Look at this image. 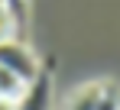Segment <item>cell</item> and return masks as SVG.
I'll list each match as a JSON object with an SVG mask.
<instances>
[{
  "label": "cell",
  "instance_id": "cell-3",
  "mask_svg": "<svg viewBox=\"0 0 120 110\" xmlns=\"http://www.w3.org/2000/svg\"><path fill=\"white\" fill-rule=\"evenodd\" d=\"M98 94H101V84H84L81 91L71 94L65 110H98Z\"/></svg>",
  "mask_w": 120,
  "mask_h": 110
},
{
  "label": "cell",
  "instance_id": "cell-2",
  "mask_svg": "<svg viewBox=\"0 0 120 110\" xmlns=\"http://www.w3.org/2000/svg\"><path fill=\"white\" fill-rule=\"evenodd\" d=\"M16 110H52V68L42 65V71L26 84L23 97L16 100Z\"/></svg>",
  "mask_w": 120,
  "mask_h": 110
},
{
  "label": "cell",
  "instance_id": "cell-7",
  "mask_svg": "<svg viewBox=\"0 0 120 110\" xmlns=\"http://www.w3.org/2000/svg\"><path fill=\"white\" fill-rule=\"evenodd\" d=\"M0 110H16V100H0Z\"/></svg>",
  "mask_w": 120,
  "mask_h": 110
},
{
  "label": "cell",
  "instance_id": "cell-4",
  "mask_svg": "<svg viewBox=\"0 0 120 110\" xmlns=\"http://www.w3.org/2000/svg\"><path fill=\"white\" fill-rule=\"evenodd\" d=\"M26 84H23L16 74H10L7 68H0V100H20Z\"/></svg>",
  "mask_w": 120,
  "mask_h": 110
},
{
  "label": "cell",
  "instance_id": "cell-1",
  "mask_svg": "<svg viewBox=\"0 0 120 110\" xmlns=\"http://www.w3.org/2000/svg\"><path fill=\"white\" fill-rule=\"evenodd\" d=\"M0 68H7L10 74H16L23 84H29L42 71V62L33 55V49L26 42L10 39V42H0Z\"/></svg>",
  "mask_w": 120,
  "mask_h": 110
},
{
  "label": "cell",
  "instance_id": "cell-5",
  "mask_svg": "<svg viewBox=\"0 0 120 110\" xmlns=\"http://www.w3.org/2000/svg\"><path fill=\"white\" fill-rule=\"evenodd\" d=\"M20 33H23V23L3 3H0V42H10V39H20Z\"/></svg>",
  "mask_w": 120,
  "mask_h": 110
},
{
  "label": "cell",
  "instance_id": "cell-6",
  "mask_svg": "<svg viewBox=\"0 0 120 110\" xmlns=\"http://www.w3.org/2000/svg\"><path fill=\"white\" fill-rule=\"evenodd\" d=\"M98 110H120V84L104 81L98 94Z\"/></svg>",
  "mask_w": 120,
  "mask_h": 110
}]
</instances>
